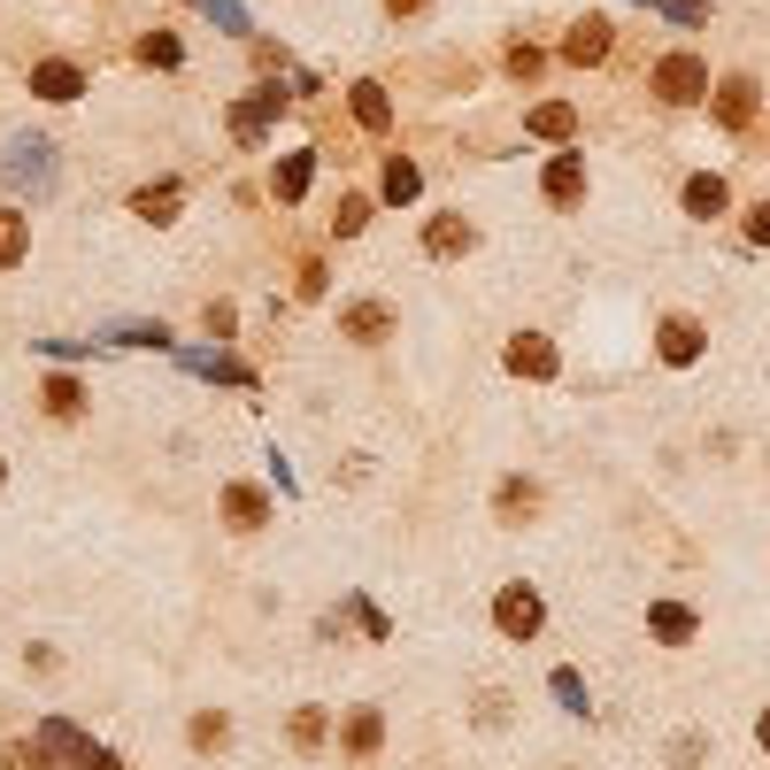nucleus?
<instances>
[{
    "label": "nucleus",
    "mask_w": 770,
    "mask_h": 770,
    "mask_svg": "<svg viewBox=\"0 0 770 770\" xmlns=\"http://www.w3.org/2000/svg\"><path fill=\"white\" fill-rule=\"evenodd\" d=\"M655 93H662L670 109H694V101L709 93V62H702V54H662V62H655Z\"/></svg>",
    "instance_id": "1"
},
{
    "label": "nucleus",
    "mask_w": 770,
    "mask_h": 770,
    "mask_svg": "<svg viewBox=\"0 0 770 770\" xmlns=\"http://www.w3.org/2000/svg\"><path fill=\"white\" fill-rule=\"evenodd\" d=\"M278 116H286V85H254V93L231 109V131H239L247 147H263V131H270Z\"/></svg>",
    "instance_id": "2"
},
{
    "label": "nucleus",
    "mask_w": 770,
    "mask_h": 770,
    "mask_svg": "<svg viewBox=\"0 0 770 770\" xmlns=\"http://www.w3.org/2000/svg\"><path fill=\"white\" fill-rule=\"evenodd\" d=\"M470 247H478L470 216H432L424 224V254H432V263H455V254H470Z\"/></svg>",
    "instance_id": "3"
},
{
    "label": "nucleus",
    "mask_w": 770,
    "mask_h": 770,
    "mask_svg": "<svg viewBox=\"0 0 770 770\" xmlns=\"http://www.w3.org/2000/svg\"><path fill=\"white\" fill-rule=\"evenodd\" d=\"M339 331H348L355 348H378V339L393 331V308L386 301H348V308H339Z\"/></svg>",
    "instance_id": "4"
},
{
    "label": "nucleus",
    "mask_w": 770,
    "mask_h": 770,
    "mask_svg": "<svg viewBox=\"0 0 770 770\" xmlns=\"http://www.w3.org/2000/svg\"><path fill=\"white\" fill-rule=\"evenodd\" d=\"M31 93L62 109V101H77V93H85V70H77V62H31Z\"/></svg>",
    "instance_id": "5"
},
{
    "label": "nucleus",
    "mask_w": 770,
    "mask_h": 770,
    "mask_svg": "<svg viewBox=\"0 0 770 770\" xmlns=\"http://www.w3.org/2000/svg\"><path fill=\"white\" fill-rule=\"evenodd\" d=\"M540 193H547L555 209L585 201V154H555V162H547V178H540Z\"/></svg>",
    "instance_id": "6"
},
{
    "label": "nucleus",
    "mask_w": 770,
    "mask_h": 770,
    "mask_svg": "<svg viewBox=\"0 0 770 770\" xmlns=\"http://www.w3.org/2000/svg\"><path fill=\"white\" fill-rule=\"evenodd\" d=\"M501 632H508V640H532V632H540V593H532V585H508V593H501Z\"/></svg>",
    "instance_id": "7"
},
{
    "label": "nucleus",
    "mask_w": 770,
    "mask_h": 770,
    "mask_svg": "<svg viewBox=\"0 0 770 770\" xmlns=\"http://www.w3.org/2000/svg\"><path fill=\"white\" fill-rule=\"evenodd\" d=\"M508 370H517V378H555V348L540 331H517V339H508Z\"/></svg>",
    "instance_id": "8"
},
{
    "label": "nucleus",
    "mask_w": 770,
    "mask_h": 770,
    "mask_svg": "<svg viewBox=\"0 0 770 770\" xmlns=\"http://www.w3.org/2000/svg\"><path fill=\"white\" fill-rule=\"evenodd\" d=\"M655 348H662V363L686 370V363L702 355V324H694V316H662V339H655Z\"/></svg>",
    "instance_id": "9"
},
{
    "label": "nucleus",
    "mask_w": 770,
    "mask_h": 770,
    "mask_svg": "<svg viewBox=\"0 0 770 770\" xmlns=\"http://www.w3.org/2000/svg\"><path fill=\"white\" fill-rule=\"evenodd\" d=\"M609 31H617L609 16H585V24H570L563 54H570V62H602V54H609Z\"/></svg>",
    "instance_id": "10"
},
{
    "label": "nucleus",
    "mask_w": 770,
    "mask_h": 770,
    "mask_svg": "<svg viewBox=\"0 0 770 770\" xmlns=\"http://www.w3.org/2000/svg\"><path fill=\"white\" fill-rule=\"evenodd\" d=\"M47 154H54V147H47V139H24V147H16V154H9V178H16V186H31V193H39V186H47V178H54V162H47Z\"/></svg>",
    "instance_id": "11"
},
{
    "label": "nucleus",
    "mask_w": 770,
    "mask_h": 770,
    "mask_svg": "<svg viewBox=\"0 0 770 770\" xmlns=\"http://www.w3.org/2000/svg\"><path fill=\"white\" fill-rule=\"evenodd\" d=\"M308 178H316V154H308V147H301V154H286V162H278V169H270V193H278V201H286V209H293V201H301V193H308Z\"/></svg>",
    "instance_id": "12"
},
{
    "label": "nucleus",
    "mask_w": 770,
    "mask_h": 770,
    "mask_svg": "<svg viewBox=\"0 0 770 770\" xmlns=\"http://www.w3.org/2000/svg\"><path fill=\"white\" fill-rule=\"evenodd\" d=\"M717 124H732V131L755 124V77H724L717 85Z\"/></svg>",
    "instance_id": "13"
},
{
    "label": "nucleus",
    "mask_w": 770,
    "mask_h": 770,
    "mask_svg": "<svg viewBox=\"0 0 770 770\" xmlns=\"http://www.w3.org/2000/svg\"><path fill=\"white\" fill-rule=\"evenodd\" d=\"M31 254V216L24 209H0V270H16Z\"/></svg>",
    "instance_id": "14"
},
{
    "label": "nucleus",
    "mask_w": 770,
    "mask_h": 770,
    "mask_svg": "<svg viewBox=\"0 0 770 770\" xmlns=\"http://www.w3.org/2000/svg\"><path fill=\"white\" fill-rule=\"evenodd\" d=\"M355 124H363V131H393V101H386V85H378V77L355 85Z\"/></svg>",
    "instance_id": "15"
},
{
    "label": "nucleus",
    "mask_w": 770,
    "mask_h": 770,
    "mask_svg": "<svg viewBox=\"0 0 770 770\" xmlns=\"http://www.w3.org/2000/svg\"><path fill=\"white\" fill-rule=\"evenodd\" d=\"M178 201H186V186H169V178H162V186H139V193H131V216L169 224V216H178Z\"/></svg>",
    "instance_id": "16"
},
{
    "label": "nucleus",
    "mask_w": 770,
    "mask_h": 770,
    "mask_svg": "<svg viewBox=\"0 0 770 770\" xmlns=\"http://www.w3.org/2000/svg\"><path fill=\"white\" fill-rule=\"evenodd\" d=\"M224 517H231L239 532H254V525H270V501L254 493V485H224Z\"/></svg>",
    "instance_id": "17"
},
{
    "label": "nucleus",
    "mask_w": 770,
    "mask_h": 770,
    "mask_svg": "<svg viewBox=\"0 0 770 770\" xmlns=\"http://www.w3.org/2000/svg\"><path fill=\"white\" fill-rule=\"evenodd\" d=\"M525 131H532V139H570V131H578V109H570V101H540V109L525 116Z\"/></svg>",
    "instance_id": "18"
},
{
    "label": "nucleus",
    "mask_w": 770,
    "mask_h": 770,
    "mask_svg": "<svg viewBox=\"0 0 770 770\" xmlns=\"http://www.w3.org/2000/svg\"><path fill=\"white\" fill-rule=\"evenodd\" d=\"M724 178H686V216H724Z\"/></svg>",
    "instance_id": "19"
},
{
    "label": "nucleus",
    "mask_w": 770,
    "mask_h": 770,
    "mask_svg": "<svg viewBox=\"0 0 770 770\" xmlns=\"http://www.w3.org/2000/svg\"><path fill=\"white\" fill-rule=\"evenodd\" d=\"M139 62H147V70H178V62H186V47L169 39V31H147V39H139Z\"/></svg>",
    "instance_id": "20"
},
{
    "label": "nucleus",
    "mask_w": 770,
    "mask_h": 770,
    "mask_svg": "<svg viewBox=\"0 0 770 770\" xmlns=\"http://www.w3.org/2000/svg\"><path fill=\"white\" fill-rule=\"evenodd\" d=\"M378 186H386V201H416V186H424V178H416V162H408V154H393Z\"/></svg>",
    "instance_id": "21"
},
{
    "label": "nucleus",
    "mask_w": 770,
    "mask_h": 770,
    "mask_svg": "<svg viewBox=\"0 0 770 770\" xmlns=\"http://www.w3.org/2000/svg\"><path fill=\"white\" fill-rule=\"evenodd\" d=\"M85 408V386L77 378H47V416H77Z\"/></svg>",
    "instance_id": "22"
},
{
    "label": "nucleus",
    "mask_w": 770,
    "mask_h": 770,
    "mask_svg": "<svg viewBox=\"0 0 770 770\" xmlns=\"http://www.w3.org/2000/svg\"><path fill=\"white\" fill-rule=\"evenodd\" d=\"M363 224H370V201H363V193H339V216H331V231H339V239H355Z\"/></svg>",
    "instance_id": "23"
},
{
    "label": "nucleus",
    "mask_w": 770,
    "mask_h": 770,
    "mask_svg": "<svg viewBox=\"0 0 770 770\" xmlns=\"http://www.w3.org/2000/svg\"><path fill=\"white\" fill-rule=\"evenodd\" d=\"M647 624H655L662 640H686V632H694V617H686V609H670V602H662V609H655Z\"/></svg>",
    "instance_id": "24"
},
{
    "label": "nucleus",
    "mask_w": 770,
    "mask_h": 770,
    "mask_svg": "<svg viewBox=\"0 0 770 770\" xmlns=\"http://www.w3.org/2000/svg\"><path fill=\"white\" fill-rule=\"evenodd\" d=\"M201 324H209V339H231V324H239V308H231V301H209V308H201Z\"/></svg>",
    "instance_id": "25"
},
{
    "label": "nucleus",
    "mask_w": 770,
    "mask_h": 770,
    "mask_svg": "<svg viewBox=\"0 0 770 770\" xmlns=\"http://www.w3.org/2000/svg\"><path fill=\"white\" fill-rule=\"evenodd\" d=\"M162 339H169L162 324H124V331H116V348H162Z\"/></svg>",
    "instance_id": "26"
},
{
    "label": "nucleus",
    "mask_w": 770,
    "mask_h": 770,
    "mask_svg": "<svg viewBox=\"0 0 770 770\" xmlns=\"http://www.w3.org/2000/svg\"><path fill=\"white\" fill-rule=\"evenodd\" d=\"M532 501H540L532 485H517V478H508V485H501V517H517V508H525V517H532Z\"/></svg>",
    "instance_id": "27"
},
{
    "label": "nucleus",
    "mask_w": 770,
    "mask_h": 770,
    "mask_svg": "<svg viewBox=\"0 0 770 770\" xmlns=\"http://www.w3.org/2000/svg\"><path fill=\"white\" fill-rule=\"evenodd\" d=\"M747 239H755V247H770V201H762V209H747Z\"/></svg>",
    "instance_id": "28"
},
{
    "label": "nucleus",
    "mask_w": 770,
    "mask_h": 770,
    "mask_svg": "<svg viewBox=\"0 0 770 770\" xmlns=\"http://www.w3.org/2000/svg\"><path fill=\"white\" fill-rule=\"evenodd\" d=\"M424 9H432V0H386V16L401 24V16H424Z\"/></svg>",
    "instance_id": "29"
},
{
    "label": "nucleus",
    "mask_w": 770,
    "mask_h": 770,
    "mask_svg": "<svg viewBox=\"0 0 770 770\" xmlns=\"http://www.w3.org/2000/svg\"><path fill=\"white\" fill-rule=\"evenodd\" d=\"M670 16H678V24H694V16H702V0H670Z\"/></svg>",
    "instance_id": "30"
},
{
    "label": "nucleus",
    "mask_w": 770,
    "mask_h": 770,
    "mask_svg": "<svg viewBox=\"0 0 770 770\" xmlns=\"http://www.w3.org/2000/svg\"><path fill=\"white\" fill-rule=\"evenodd\" d=\"M762 747H770V717H762Z\"/></svg>",
    "instance_id": "31"
},
{
    "label": "nucleus",
    "mask_w": 770,
    "mask_h": 770,
    "mask_svg": "<svg viewBox=\"0 0 770 770\" xmlns=\"http://www.w3.org/2000/svg\"><path fill=\"white\" fill-rule=\"evenodd\" d=\"M662 9H670V0H662Z\"/></svg>",
    "instance_id": "32"
}]
</instances>
